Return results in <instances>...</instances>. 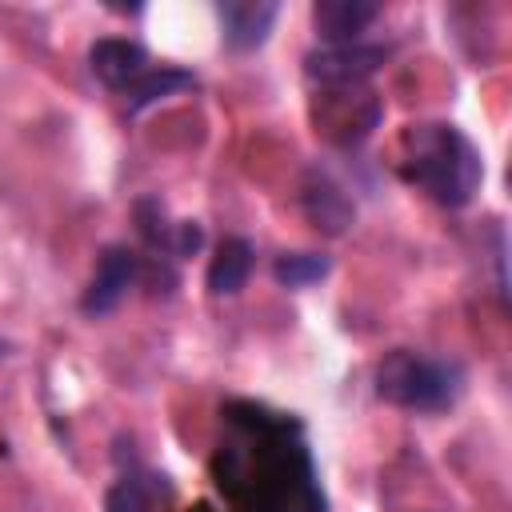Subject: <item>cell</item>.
<instances>
[{
	"label": "cell",
	"instance_id": "cell-1",
	"mask_svg": "<svg viewBox=\"0 0 512 512\" xmlns=\"http://www.w3.org/2000/svg\"><path fill=\"white\" fill-rule=\"evenodd\" d=\"M404 176L436 204L460 208L480 188V152L452 124H416L404 132Z\"/></svg>",
	"mask_w": 512,
	"mask_h": 512
},
{
	"label": "cell",
	"instance_id": "cell-2",
	"mask_svg": "<svg viewBox=\"0 0 512 512\" xmlns=\"http://www.w3.org/2000/svg\"><path fill=\"white\" fill-rule=\"evenodd\" d=\"M464 388L460 364L428 360L416 352H392L376 372V392L400 408L416 412H440L448 408Z\"/></svg>",
	"mask_w": 512,
	"mask_h": 512
},
{
	"label": "cell",
	"instance_id": "cell-3",
	"mask_svg": "<svg viewBox=\"0 0 512 512\" xmlns=\"http://www.w3.org/2000/svg\"><path fill=\"white\" fill-rule=\"evenodd\" d=\"M384 48H368V44H328L320 52H308L304 72L320 84H340L352 88L360 80H368L380 64H384Z\"/></svg>",
	"mask_w": 512,
	"mask_h": 512
},
{
	"label": "cell",
	"instance_id": "cell-4",
	"mask_svg": "<svg viewBox=\"0 0 512 512\" xmlns=\"http://www.w3.org/2000/svg\"><path fill=\"white\" fill-rule=\"evenodd\" d=\"M276 4L272 0H224L216 8L220 28H224V44L236 52H252L268 40L272 24H276Z\"/></svg>",
	"mask_w": 512,
	"mask_h": 512
},
{
	"label": "cell",
	"instance_id": "cell-5",
	"mask_svg": "<svg viewBox=\"0 0 512 512\" xmlns=\"http://www.w3.org/2000/svg\"><path fill=\"white\" fill-rule=\"evenodd\" d=\"M132 276H136V260L128 248H104L100 260H96V276L84 292V312L88 316H108L124 292L132 288Z\"/></svg>",
	"mask_w": 512,
	"mask_h": 512
},
{
	"label": "cell",
	"instance_id": "cell-6",
	"mask_svg": "<svg viewBox=\"0 0 512 512\" xmlns=\"http://www.w3.org/2000/svg\"><path fill=\"white\" fill-rule=\"evenodd\" d=\"M88 64H92V76L108 88H128L136 84L144 72H148V56L140 44L132 40H120V36H104L92 44L88 52Z\"/></svg>",
	"mask_w": 512,
	"mask_h": 512
},
{
	"label": "cell",
	"instance_id": "cell-7",
	"mask_svg": "<svg viewBox=\"0 0 512 512\" xmlns=\"http://www.w3.org/2000/svg\"><path fill=\"white\" fill-rule=\"evenodd\" d=\"M376 16L380 8L368 0H320L312 8V24L328 44H356Z\"/></svg>",
	"mask_w": 512,
	"mask_h": 512
},
{
	"label": "cell",
	"instance_id": "cell-8",
	"mask_svg": "<svg viewBox=\"0 0 512 512\" xmlns=\"http://www.w3.org/2000/svg\"><path fill=\"white\" fill-rule=\"evenodd\" d=\"M248 272H252V244L232 236L216 248L212 264H208V292L212 296H236L248 284Z\"/></svg>",
	"mask_w": 512,
	"mask_h": 512
},
{
	"label": "cell",
	"instance_id": "cell-9",
	"mask_svg": "<svg viewBox=\"0 0 512 512\" xmlns=\"http://www.w3.org/2000/svg\"><path fill=\"white\" fill-rule=\"evenodd\" d=\"M196 80L188 76V72H180V68H160V72H144L136 84H128L124 92H128V108L132 112H140V108H148V104H156V100H168V96H176V92H188Z\"/></svg>",
	"mask_w": 512,
	"mask_h": 512
},
{
	"label": "cell",
	"instance_id": "cell-10",
	"mask_svg": "<svg viewBox=\"0 0 512 512\" xmlns=\"http://www.w3.org/2000/svg\"><path fill=\"white\" fill-rule=\"evenodd\" d=\"M304 212L316 220V228H328V232H344V224L352 220V204L328 180L304 188Z\"/></svg>",
	"mask_w": 512,
	"mask_h": 512
},
{
	"label": "cell",
	"instance_id": "cell-11",
	"mask_svg": "<svg viewBox=\"0 0 512 512\" xmlns=\"http://www.w3.org/2000/svg\"><path fill=\"white\" fill-rule=\"evenodd\" d=\"M272 276L284 288H308V284L328 276V256H320V252H288V256L276 260Z\"/></svg>",
	"mask_w": 512,
	"mask_h": 512
},
{
	"label": "cell",
	"instance_id": "cell-12",
	"mask_svg": "<svg viewBox=\"0 0 512 512\" xmlns=\"http://www.w3.org/2000/svg\"><path fill=\"white\" fill-rule=\"evenodd\" d=\"M108 512H148L152 508V496L144 492L140 480H120L108 488V500H104Z\"/></svg>",
	"mask_w": 512,
	"mask_h": 512
},
{
	"label": "cell",
	"instance_id": "cell-13",
	"mask_svg": "<svg viewBox=\"0 0 512 512\" xmlns=\"http://www.w3.org/2000/svg\"><path fill=\"white\" fill-rule=\"evenodd\" d=\"M180 256H192L196 248H200V228L192 224V220H184V224H176V244H172Z\"/></svg>",
	"mask_w": 512,
	"mask_h": 512
}]
</instances>
